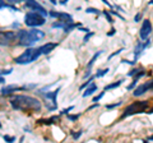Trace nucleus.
<instances>
[{
    "instance_id": "49530a36",
    "label": "nucleus",
    "mask_w": 153,
    "mask_h": 143,
    "mask_svg": "<svg viewBox=\"0 0 153 143\" xmlns=\"http://www.w3.org/2000/svg\"><path fill=\"white\" fill-rule=\"evenodd\" d=\"M5 83V79H4V75H0V84Z\"/></svg>"
},
{
    "instance_id": "6e6552de",
    "label": "nucleus",
    "mask_w": 153,
    "mask_h": 143,
    "mask_svg": "<svg viewBox=\"0 0 153 143\" xmlns=\"http://www.w3.org/2000/svg\"><path fill=\"white\" fill-rule=\"evenodd\" d=\"M25 3H26V7L28 9H31V10H35L37 13H40L41 16H44L46 18V16L49 14V12L46 10V9L41 5L38 1H36V0H25Z\"/></svg>"
},
{
    "instance_id": "f3484780",
    "label": "nucleus",
    "mask_w": 153,
    "mask_h": 143,
    "mask_svg": "<svg viewBox=\"0 0 153 143\" xmlns=\"http://www.w3.org/2000/svg\"><path fill=\"white\" fill-rule=\"evenodd\" d=\"M57 120H59V116H51L49 119H40L37 120L38 124H46V125H50V124H55Z\"/></svg>"
},
{
    "instance_id": "603ef678",
    "label": "nucleus",
    "mask_w": 153,
    "mask_h": 143,
    "mask_svg": "<svg viewBox=\"0 0 153 143\" xmlns=\"http://www.w3.org/2000/svg\"><path fill=\"white\" fill-rule=\"evenodd\" d=\"M50 1L54 4V5H56V4H57V0H50Z\"/></svg>"
},
{
    "instance_id": "412c9836",
    "label": "nucleus",
    "mask_w": 153,
    "mask_h": 143,
    "mask_svg": "<svg viewBox=\"0 0 153 143\" xmlns=\"http://www.w3.org/2000/svg\"><path fill=\"white\" fill-rule=\"evenodd\" d=\"M93 79H94V77H88V79L85 80V82L79 87V91H84V88H85V87H88V86L93 82Z\"/></svg>"
},
{
    "instance_id": "ddd939ff",
    "label": "nucleus",
    "mask_w": 153,
    "mask_h": 143,
    "mask_svg": "<svg viewBox=\"0 0 153 143\" xmlns=\"http://www.w3.org/2000/svg\"><path fill=\"white\" fill-rule=\"evenodd\" d=\"M56 46H57L56 42H46L45 45H42V46L40 47L41 54H42V55H47V54H50V52H51L52 50L56 49Z\"/></svg>"
},
{
    "instance_id": "2f4dec72",
    "label": "nucleus",
    "mask_w": 153,
    "mask_h": 143,
    "mask_svg": "<svg viewBox=\"0 0 153 143\" xmlns=\"http://www.w3.org/2000/svg\"><path fill=\"white\" fill-rule=\"evenodd\" d=\"M123 50H124V49H119V50H116L115 52H112V54H110V56L107 58V60H111V59L114 58V56H116V55L120 54V52H123Z\"/></svg>"
},
{
    "instance_id": "ea45409f",
    "label": "nucleus",
    "mask_w": 153,
    "mask_h": 143,
    "mask_svg": "<svg viewBox=\"0 0 153 143\" xmlns=\"http://www.w3.org/2000/svg\"><path fill=\"white\" fill-rule=\"evenodd\" d=\"M98 106H100V105H98V104H97V102H94V104H93V105H92V106H89V107H88V109H87V111H91V110H93V109H97V107H98Z\"/></svg>"
},
{
    "instance_id": "e433bc0d",
    "label": "nucleus",
    "mask_w": 153,
    "mask_h": 143,
    "mask_svg": "<svg viewBox=\"0 0 153 143\" xmlns=\"http://www.w3.org/2000/svg\"><path fill=\"white\" fill-rule=\"evenodd\" d=\"M110 13H111V14H114V16H116V17L119 18V19H121V21H125V18H124L123 16H120V14H119L117 12H114V10H110Z\"/></svg>"
},
{
    "instance_id": "79ce46f5",
    "label": "nucleus",
    "mask_w": 153,
    "mask_h": 143,
    "mask_svg": "<svg viewBox=\"0 0 153 143\" xmlns=\"http://www.w3.org/2000/svg\"><path fill=\"white\" fill-rule=\"evenodd\" d=\"M79 31H82V32H85V33H87V32H89L91 30H89L88 27H80V26H79Z\"/></svg>"
},
{
    "instance_id": "9d476101",
    "label": "nucleus",
    "mask_w": 153,
    "mask_h": 143,
    "mask_svg": "<svg viewBox=\"0 0 153 143\" xmlns=\"http://www.w3.org/2000/svg\"><path fill=\"white\" fill-rule=\"evenodd\" d=\"M49 16L52 18H56L57 21H61V22H66V23H71L73 22V17L68 13H60V12H50Z\"/></svg>"
},
{
    "instance_id": "7ed1b4c3",
    "label": "nucleus",
    "mask_w": 153,
    "mask_h": 143,
    "mask_svg": "<svg viewBox=\"0 0 153 143\" xmlns=\"http://www.w3.org/2000/svg\"><path fill=\"white\" fill-rule=\"evenodd\" d=\"M41 55L42 54H41L40 47H30V49L23 51L19 56H17V58L14 59V61H16V64L26 65V64H31L33 61H36Z\"/></svg>"
},
{
    "instance_id": "393cba45",
    "label": "nucleus",
    "mask_w": 153,
    "mask_h": 143,
    "mask_svg": "<svg viewBox=\"0 0 153 143\" xmlns=\"http://www.w3.org/2000/svg\"><path fill=\"white\" fill-rule=\"evenodd\" d=\"M85 13H87V14H96V16H98L100 10H98V9H96V8H87V9H85Z\"/></svg>"
},
{
    "instance_id": "a19ab883",
    "label": "nucleus",
    "mask_w": 153,
    "mask_h": 143,
    "mask_svg": "<svg viewBox=\"0 0 153 143\" xmlns=\"http://www.w3.org/2000/svg\"><path fill=\"white\" fill-rule=\"evenodd\" d=\"M142 19V13H138L135 17H134V22H139Z\"/></svg>"
},
{
    "instance_id": "5fc2aeb1",
    "label": "nucleus",
    "mask_w": 153,
    "mask_h": 143,
    "mask_svg": "<svg viewBox=\"0 0 153 143\" xmlns=\"http://www.w3.org/2000/svg\"><path fill=\"white\" fill-rule=\"evenodd\" d=\"M0 129H1V124H0Z\"/></svg>"
},
{
    "instance_id": "de8ad7c7",
    "label": "nucleus",
    "mask_w": 153,
    "mask_h": 143,
    "mask_svg": "<svg viewBox=\"0 0 153 143\" xmlns=\"http://www.w3.org/2000/svg\"><path fill=\"white\" fill-rule=\"evenodd\" d=\"M115 8H116V9H117V10H119V12H124V9H123V8L120 7V5H115Z\"/></svg>"
},
{
    "instance_id": "c03bdc74",
    "label": "nucleus",
    "mask_w": 153,
    "mask_h": 143,
    "mask_svg": "<svg viewBox=\"0 0 153 143\" xmlns=\"http://www.w3.org/2000/svg\"><path fill=\"white\" fill-rule=\"evenodd\" d=\"M5 1L10 3V4H17V3H21V1H23V0H5Z\"/></svg>"
},
{
    "instance_id": "f8f14e48",
    "label": "nucleus",
    "mask_w": 153,
    "mask_h": 143,
    "mask_svg": "<svg viewBox=\"0 0 153 143\" xmlns=\"http://www.w3.org/2000/svg\"><path fill=\"white\" fill-rule=\"evenodd\" d=\"M22 89H26V87H19V86H16V84L5 86V87L1 89V95H3V96H8V95L14 93L17 91H22Z\"/></svg>"
},
{
    "instance_id": "423d86ee",
    "label": "nucleus",
    "mask_w": 153,
    "mask_h": 143,
    "mask_svg": "<svg viewBox=\"0 0 153 143\" xmlns=\"http://www.w3.org/2000/svg\"><path fill=\"white\" fill-rule=\"evenodd\" d=\"M60 88H56L55 91H51V92H44V91H38V93H41L44 98L46 100V106L50 111H54L57 109V102H56V98H57V95H59Z\"/></svg>"
},
{
    "instance_id": "c9c22d12",
    "label": "nucleus",
    "mask_w": 153,
    "mask_h": 143,
    "mask_svg": "<svg viewBox=\"0 0 153 143\" xmlns=\"http://www.w3.org/2000/svg\"><path fill=\"white\" fill-rule=\"evenodd\" d=\"M12 72H13V69H7V70L0 69V75H8V74H10Z\"/></svg>"
},
{
    "instance_id": "864d4df0",
    "label": "nucleus",
    "mask_w": 153,
    "mask_h": 143,
    "mask_svg": "<svg viewBox=\"0 0 153 143\" xmlns=\"http://www.w3.org/2000/svg\"><path fill=\"white\" fill-rule=\"evenodd\" d=\"M148 5H153V0H151V1L148 3Z\"/></svg>"
},
{
    "instance_id": "4c0bfd02",
    "label": "nucleus",
    "mask_w": 153,
    "mask_h": 143,
    "mask_svg": "<svg viewBox=\"0 0 153 143\" xmlns=\"http://www.w3.org/2000/svg\"><path fill=\"white\" fill-rule=\"evenodd\" d=\"M121 63H123V64H129V65H135V64H137V63H134L133 60L130 61V60H126V59H123Z\"/></svg>"
},
{
    "instance_id": "7c9ffc66",
    "label": "nucleus",
    "mask_w": 153,
    "mask_h": 143,
    "mask_svg": "<svg viewBox=\"0 0 153 143\" xmlns=\"http://www.w3.org/2000/svg\"><path fill=\"white\" fill-rule=\"evenodd\" d=\"M105 93H106V91H102L101 93H100V95H98V96H96V97H93V100H92V101H93V102H98V101H100V100H101V98H102V97L105 96Z\"/></svg>"
},
{
    "instance_id": "1a4fd4ad",
    "label": "nucleus",
    "mask_w": 153,
    "mask_h": 143,
    "mask_svg": "<svg viewBox=\"0 0 153 143\" xmlns=\"http://www.w3.org/2000/svg\"><path fill=\"white\" fill-rule=\"evenodd\" d=\"M17 40V33L12 31H0V45H10Z\"/></svg>"
},
{
    "instance_id": "dca6fc26",
    "label": "nucleus",
    "mask_w": 153,
    "mask_h": 143,
    "mask_svg": "<svg viewBox=\"0 0 153 143\" xmlns=\"http://www.w3.org/2000/svg\"><path fill=\"white\" fill-rule=\"evenodd\" d=\"M124 83V79H119V80H116V82H114V83H110V84H107L106 87L103 88V91H111V89H115V88H117V87H120V86Z\"/></svg>"
},
{
    "instance_id": "09e8293b",
    "label": "nucleus",
    "mask_w": 153,
    "mask_h": 143,
    "mask_svg": "<svg viewBox=\"0 0 153 143\" xmlns=\"http://www.w3.org/2000/svg\"><path fill=\"white\" fill-rule=\"evenodd\" d=\"M68 1H69V0H61L60 4H63V5H65V4H68Z\"/></svg>"
},
{
    "instance_id": "58836bf2",
    "label": "nucleus",
    "mask_w": 153,
    "mask_h": 143,
    "mask_svg": "<svg viewBox=\"0 0 153 143\" xmlns=\"http://www.w3.org/2000/svg\"><path fill=\"white\" fill-rule=\"evenodd\" d=\"M115 33H116V30H115V28H111V31H108L106 35H107V37H111V36H114Z\"/></svg>"
},
{
    "instance_id": "473e14b6",
    "label": "nucleus",
    "mask_w": 153,
    "mask_h": 143,
    "mask_svg": "<svg viewBox=\"0 0 153 143\" xmlns=\"http://www.w3.org/2000/svg\"><path fill=\"white\" fill-rule=\"evenodd\" d=\"M3 138H4V141L8 142V143H12V142L16 141V137H12V136H4Z\"/></svg>"
},
{
    "instance_id": "f03ea898",
    "label": "nucleus",
    "mask_w": 153,
    "mask_h": 143,
    "mask_svg": "<svg viewBox=\"0 0 153 143\" xmlns=\"http://www.w3.org/2000/svg\"><path fill=\"white\" fill-rule=\"evenodd\" d=\"M44 39H45V32L41 30H30V31L21 30L17 33L18 45L21 46H32L36 42Z\"/></svg>"
},
{
    "instance_id": "0eeeda50",
    "label": "nucleus",
    "mask_w": 153,
    "mask_h": 143,
    "mask_svg": "<svg viewBox=\"0 0 153 143\" xmlns=\"http://www.w3.org/2000/svg\"><path fill=\"white\" fill-rule=\"evenodd\" d=\"M153 31V26H152V22L149 19H144L140 26V30H139V37L142 41L147 40L148 37H149V35L152 33Z\"/></svg>"
},
{
    "instance_id": "2eb2a0df",
    "label": "nucleus",
    "mask_w": 153,
    "mask_h": 143,
    "mask_svg": "<svg viewBox=\"0 0 153 143\" xmlns=\"http://www.w3.org/2000/svg\"><path fill=\"white\" fill-rule=\"evenodd\" d=\"M144 51V49H143V44H142V41H138V44L135 46V50H134V63H137L138 59L140 58V55H142V52Z\"/></svg>"
},
{
    "instance_id": "cd10ccee",
    "label": "nucleus",
    "mask_w": 153,
    "mask_h": 143,
    "mask_svg": "<svg viewBox=\"0 0 153 143\" xmlns=\"http://www.w3.org/2000/svg\"><path fill=\"white\" fill-rule=\"evenodd\" d=\"M140 69L142 68H133L130 72H129V73H126V75H128V77H134V75H135Z\"/></svg>"
},
{
    "instance_id": "9b49d317",
    "label": "nucleus",
    "mask_w": 153,
    "mask_h": 143,
    "mask_svg": "<svg viewBox=\"0 0 153 143\" xmlns=\"http://www.w3.org/2000/svg\"><path fill=\"white\" fill-rule=\"evenodd\" d=\"M148 91H151V82H146V83H143L140 86H138L137 88H134L133 96L134 97H140L144 93H147Z\"/></svg>"
},
{
    "instance_id": "b1692460",
    "label": "nucleus",
    "mask_w": 153,
    "mask_h": 143,
    "mask_svg": "<svg viewBox=\"0 0 153 143\" xmlns=\"http://www.w3.org/2000/svg\"><path fill=\"white\" fill-rule=\"evenodd\" d=\"M123 105V101H119V102H115V104H111V105H106V109L107 110H112L115 107H119Z\"/></svg>"
},
{
    "instance_id": "a878e982",
    "label": "nucleus",
    "mask_w": 153,
    "mask_h": 143,
    "mask_svg": "<svg viewBox=\"0 0 153 143\" xmlns=\"http://www.w3.org/2000/svg\"><path fill=\"white\" fill-rule=\"evenodd\" d=\"M66 118H68L69 121H76L79 119V115L78 114H74V115H71V114H66Z\"/></svg>"
},
{
    "instance_id": "f257e3e1",
    "label": "nucleus",
    "mask_w": 153,
    "mask_h": 143,
    "mask_svg": "<svg viewBox=\"0 0 153 143\" xmlns=\"http://www.w3.org/2000/svg\"><path fill=\"white\" fill-rule=\"evenodd\" d=\"M10 106L17 111H31V112H38L41 111L42 105L41 101L36 97L28 96V95H16L10 98Z\"/></svg>"
},
{
    "instance_id": "6ab92c4d",
    "label": "nucleus",
    "mask_w": 153,
    "mask_h": 143,
    "mask_svg": "<svg viewBox=\"0 0 153 143\" xmlns=\"http://www.w3.org/2000/svg\"><path fill=\"white\" fill-rule=\"evenodd\" d=\"M79 26H80V23H74V22H71V23H68V25L65 26V28H64V32H65V33H69L70 31H73L74 28L79 27Z\"/></svg>"
},
{
    "instance_id": "3c124183",
    "label": "nucleus",
    "mask_w": 153,
    "mask_h": 143,
    "mask_svg": "<svg viewBox=\"0 0 153 143\" xmlns=\"http://www.w3.org/2000/svg\"><path fill=\"white\" fill-rule=\"evenodd\" d=\"M149 82H151V91L153 92V79H152V80H149Z\"/></svg>"
},
{
    "instance_id": "c85d7f7f",
    "label": "nucleus",
    "mask_w": 153,
    "mask_h": 143,
    "mask_svg": "<svg viewBox=\"0 0 153 143\" xmlns=\"http://www.w3.org/2000/svg\"><path fill=\"white\" fill-rule=\"evenodd\" d=\"M137 83H138V80L133 78V82L126 87V91H131V89H134V88H135V86H137Z\"/></svg>"
},
{
    "instance_id": "c756f323",
    "label": "nucleus",
    "mask_w": 153,
    "mask_h": 143,
    "mask_svg": "<svg viewBox=\"0 0 153 143\" xmlns=\"http://www.w3.org/2000/svg\"><path fill=\"white\" fill-rule=\"evenodd\" d=\"M93 36H94V33H93V32H91V31L87 32V35H85V36H84V39H83V42H84V44H85V42H88V41L91 40V37H93Z\"/></svg>"
},
{
    "instance_id": "39448f33",
    "label": "nucleus",
    "mask_w": 153,
    "mask_h": 143,
    "mask_svg": "<svg viewBox=\"0 0 153 143\" xmlns=\"http://www.w3.org/2000/svg\"><path fill=\"white\" fill-rule=\"evenodd\" d=\"M148 105H149V102H148L147 100H144V101H137V102H134L131 105H129L125 110H124V112H123V115H121L120 119L123 120V119H125V118L130 116V115H134V114L144 112L146 109L148 107Z\"/></svg>"
},
{
    "instance_id": "72a5a7b5",
    "label": "nucleus",
    "mask_w": 153,
    "mask_h": 143,
    "mask_svg": "<svg viewBox=\"0 0 153 143\" xmlns=\"http://www.w3.org/2000/svg\"><path fill=\"white\" fill-rule=\"evenodd\" d=\"M73 109H74V106H69L68 109H64V110H61L60 114H61V115H66V114H69V111H71Z\"/></svg>"
},
{
    "instance_id": "8fccbe9b",
    "label": "nucleus",
    "mask_w": 153,
    "mask_h": 143,
    "mask_svg": "<svg viewBox=\"0 0 153 143\" xmlns=\"http://www.w3.org/2000/svg\"><path fill=\"white\" fill-rule=\"evenodd\" d=\"M151 141H153V136H151V137H148V139H147L146 142H151Z\"/></svg>"
},
{
    "instance_id": "bb28decb",
    "label": "nucleus",
    "mask_w": 153,
    "mask_h": 143,
    "mask_svg": "<svg viewBox=\"0 0 153 143\" xmlns=\"http://www.w3.org/2000/svg\"><path fill=\"white\" fill-rule=\"evenodd\" d=\"M103 16L106 17L107 22H108V23H111V25H112V23H114V19H112V17H111V13L107 12V10H103Z\"/></svg>"
},
{
    "instance_id": "aec40b11",
    "label": "nucleus",
    "mask_w": 153,
    "mask_h": 143,
    "mask_svg": "<svg viewBox=\"0 0 153 143\" xmlns=\"http://www.w3.org/2000/svg\"><path fill=\"white\" fill-rule=\"evenodd\" d=\"M108 72H110L108 68H105V69H101V70H97V72H96V74H94V77H96V78H101V77H103V75H106Z\"/></svg>"
},
{
    "instance_id": "4468645a",
    "label": "nucleus",
    "mask_w": 153,
    "mask_h": 143,
    "mask_svg": "<svg viewBox=\"0 0 153 143\" xmlns=\"http://www.w3.org/2000/svg\"><path fill=\"white\" fill-rule=\"evenodd\" d=\"M84 89H85V91L83 92V97H89V96H92V95H93L96 91H97L98 87H97V84L92 82V83L88 86V87H85Z\"/></svg>"
},
{
    "instance_id": "37998d69",
    "label": "nucleus",
    "mask_w": 153,
    "mask_h": 143,
    "mask_svg": "<svg viewBox=\"0 0 153 143\" xmlns=\"http://www.w3.org/2000/svg\"><path fill=\"white\" fill-rule=\"evenodd\" d=\"M88 77H91V69L87 68V72H85V74L83 75V78L85 79V78H88Z\"/></svg>"
},
{
    "instance_id": "a211bd4d",
    "label": "nucleus",
    "mask_w": 153,
    "mask_h": 143,
    "mask_svg": "<svg viewBox=\"0 0 153 143\" xmlns=\"http://www.w3.org/2000/svg\"><path fill=\"white\" fill-rule=\"evenodd\" d=\"M102 52H103V50H100V51H97V52H96V54H93V56H92V58H91V60L88 61V64H87V68H88V69H91V68H92V66H93V64L96 63V60L98 59V56L101 55Z\"/></svg>"
},
{
    "instance_id": "5701e85b",
    "label": "nucleus",
    "mask_w": 153,
    "mask_h": 143,
    "mask_svg": "<svg viewBox=\"0 0 153 143\" xmlns=\"http://www.w3.org/2000/svg\"><path fill=\"white\" fill-rule=\"evenodd\" d=\"M10 8L12 9V10H18V9L16 8V7H13V5H9V4H7L5 1H4V0H0V9H1V8Z\"/></svg>"
},
{
    "instance_id": "a18cd8bd",
    "label": "nucleus",
    "mask_w": 153,
    "mask_h": 143,
    "mask_svg": "<svg viewBox=\"0 0 153 143\" xmlns=\"http://www.w3.org/2000/svg\"><path fill=\"white\" fill-rule=\"evenodd\" d=\"M101 1H102L103 4H106V5H107V7L110 8V9H112V5H111V4H110V3L107 1V0H101Z\"/></svg>"
},
{
    "instance_id": "20e7f679",
    "label": "nucleus",
    "mask_w": 153,
    "mask_h": 143,
    "mask_svg": "<svg viewBox=\"0 0 153 143\" xmlns=\"http://www.w3.org/2000/svg\"><path fill=\"white\" fill-rule=\"evenodd\" d=\"M46 23V19L44 16H41L40 13H37L35 10H31L26 13L25 16V25L27 27H31V28H37V27H41Z\"/></svg>"
},
{
    "instance_id": "4be33fe9",
    "label": "nucleus",
    "mask_w": 153,
    "mask_h": 143,
    "mask_svg": "<svg viewBox=\"0 0 153 143\" xmlns=\"http://www.w3.org/2000/svg\"><path fill=\"white\" fill-rule=\"evenodd\" d=\"M68 25L66 22H61V21H59V22H54L52 23V28H65V26Z\"/></svg>"
},
{
    "instance_id": "f704fd0d",
    "label": "nucleus",
    "mask_w": 153,
    "mask_h": 143,
    "mask_svg": "<svg viewBox=\"0 0 153 143\" xmlns=\"http://www.w3.org/2000/svg\"><path fill=\"white\" fill-rule=\"evenodd\" d=\"M83 134V132L82 130H79L78 133H71V136H73V138H74V139H79V138H80V136H82Z\"/></svg>"
}]
</instances>
